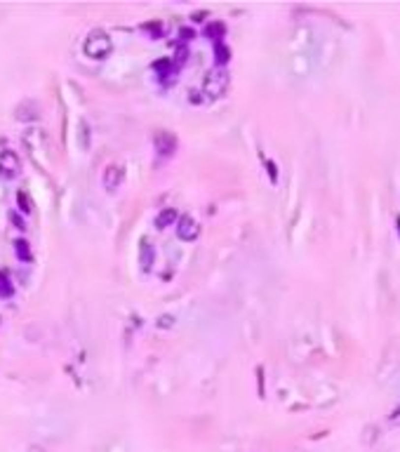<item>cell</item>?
<instances>
[{"mask_svg": "<svg viewBox=\"0 0 400 452\" xmlns=\"http://www.w3.org/2000/svg\"><path fill=\"white\" fill-rule=\"evenodd\" d=\"M10 219H12V224L17 226V228H26V224H24V219H19V215H17V212H12V215H10Z\"/></svg>", "mask_w": 400, "mask_h": 452, "instance_id": "obj_16", "label": "cell"}, {"mask_svg": "<svg viewBox=\"0 0 400 452\" xmlns=\"http://www.w3.org/2000/svg\"><path fill=\"white\" fill-rule=\"evenodd\" d=\"M14 255L22 259V261H31L33 255H31V248H29V240H24V238L14 240Z\"/></svg>", "mask_w": 400, "mask_h": 452, "instance_id": "obj_11", "label": "cell"}, {"mask_svg": "<svg viewBox=\"0 0 400 452\" xmlns=\"http://www.w3.org/2000/svg\"><path fill=\"white\" fill-rule=\"evenodd\" d=\"M389 424H400V408L389 417Z\"/></svg>", "mask_w": 400, "mask_h": 452, "instance_id": "obj_19", "label": "cell"}, {"mask_svg": "<svg viewBox=\"0 0 400 452\" xmlns=\"http://www.w3.org/2000/svg\"><path fill=\"white\" fill-rule=\"evenodd\" d=\"M153 259H155V250H153V245L144 238V240H141V245H139V264H141V269L146 271V273L153 269Z\"/></svg>", "mask_w": 400, "mask_h": 452, "instance_id": "obj_7", "label": "cell"}, {"mask_svg": "<svg viewBox=\"0 0 400 452\" xmlns=\"http://www.w3.org/2000/svg\"><path fill=\"white\" fill-rule=\"evenodd\" d=\"M228 80H231V78H228V71L215 66L212 71H207L205 80H203V95H205L207 99H219L228 90Z\"/></svg>", "mask_w": 400, "mask_h": 452, "instance_id": "obj_2", "label": "cell"}, {"mask_svg": "<svg viewBox=\"0 0 400 452\" xmlns=\"http://www.w3.org/2000/svg\"><path fill=\"white\" fill-rule=\"evenodd\" d=\"M177 219H179V215H177V210L174 207H165L160 215L155 217V228H167V226H172V224H177Z\"/></svg>", "mask_w": 400, "mask_h": 452, "instance_id": "obj_8", "label": "cell"}, {"mask_svg": "<svg viewBox=\"0 0 400 452\" xmlns=\"http://www.w3.org/2000/svg\"><path fill=\"white\" fill-rule=\"evenodd\" d=\"M177 236L184 243H191V240H195L200 236V224L191 215H182L177 219Z\"/></svg>", "mask_w": 400, "mask_h": 452, "instance_id": "obj_3", "label": "cell"}, {"mask_svg": "<svg viewBox=\"0 0 400 452\" xmlns=\"http://www.w3.org/2000/svg\"><path fill=\"white\" fill-rule=\"evenodd\" d=\"M125 179V170H123V165L118 162H111L106 170H104V189L106 191H116L120 184Z\"/></svg>", "mask_w": 400, "mask_h": 452, "instance_id": "obj_6", "label": "cell"}, {"mask_svg": "<svg viewBox=\"0 0 400 452\" xmlns=\"http://www.w3.org/2000/svg\"><path fill=\"white\" fill-rule=\"evenodd\" d=\"M0 174L7 177V179H12V177L19 174V156H17L14 151L7 149V151L0 153Z\"/></svg>", "mask_w": 400, "mask_h": 452, "instance_id": "obj_5", "label": "cell"}, {"mask_svg": "<svg viewBox=\"0 0 400 452\" xmlns=\"http://www.w3.org/2000/svg\"><path fill=\"white\" fill-rule=\"evenodd\" d=\"M113 50V40L106 31L101 29H94V31L87 33L85 45H83V52L90 57V59H106Z\"/></svg>", "mask_w": 400, "mask_h": 452, "instance_id": "obj_1", "label": "cell"}, {"mask_svg": "<svg viewBox=\"0 0 400 452\" xmlns=\"http://www.w3.org/2000/svg\"><path fill=\"white\" fill-rule=\"evenodd\" d=\"M224 33H226V26H224L221 22H210L205 26V35L207 38H212V40H216V43H221Z\"/></svg>", "mask_w": 400, "mask_h": 452, "instance_id": "obj_10", "label": "cell"}, {"mask_svg": "<svg viewBox=\"0 0 400 452\" xmlns=\"http://www.w3.org/2000/svg\"><path fill=\"white\" fill-rule=\"evenodd\" d=\"M153 68H155V71H158L160 75H170L167 71L172 68V62H167V59H162V62H155V64H153Z\"/></svg>", "mask_w": 400, "mask_h": 452, "instance_id": "obj_14", "label": "cell"}, {"mask_svg": "<svg viewBox=\"0 0 400 452\" xmlns=\"http://www.w3.org/2000/svg\"><path fill=\"white\" fill-rule=\"evenodd\" d=\"M188 95H193V97H188V99H193V104H200V97H198V92H188Z\"/></svg>", "mask_w": 400, "mask_h": 452, "instance_id": "obj_21", "label": "cell"}, {"mask_svg": "<svg viewBox=\"0 0 400 452\" xmlns=\"http://www.w3.org/2000/svg\"><path fill=\"white\" fill-rule=\"evenodd\" d=\"M179 35H182V40H193V38H195V33L191 31V29H182V31H179Z\"/></svg>", "mask_w": 400, "mask_h": 452, "instance_id": "obj_17", "label": "cell"}, {"mask_svg": "<svg viewBox=\"0 0 400 452\" xmlns=\"http://www.w3.org/2000/svg\"><path fill=\"white\" fill-rule=\"evenodd\" d=\"M31 452H38V448H31Z\"/></svg>", "mask_w": 400, "mask_h": 452, "instance_id": "obj_22", "label": "cell"}, {"mask_svg": "<svg viewBox=\"0 0 400 452\" xmlns=\"http://www.w3.org/2000/svg\"><path fill=\"white\" fill-rule=\"evenodd\" d=\"M12 294H14V285L10 283L7 273L0 271V297H2V299H10Z\"/></svg>", "mask_w": 400, "mask_h": 452, "instance_id": "obj_12", "label": "cell"}, {"mask_svg": "<svg viewBox=\"0 0 400 452\" xmlns=\"http://www.w3.org/2000/svg\"><path fill=\"white\" fill-rule=\"evenodd\" d=\"M153 146H155V151L160 156H172L174 151H177V137H174L172 132H167V129H158L153 134Z\"/></svg>", "mask_w": 400, "mask_h": 452, "instance_id": "obj_4", "label": "cell"}, {"mask_svg": "<svg viewBox=\"0 0 400 452\" xmlns=\"http://www.w3.org/2000/svg\"><path fill=\"white\" fill-rule=\"evenodd\" d=\"M186 62V50L184 47H179V52H177V66H182Z\"/></svg>", "mask_w": 400, "mask_h": 452, "instance_id": "obj_18", "label": "cell"}, {"mask_svg": "<svg viewBox=\"0 0 400 452\" xmlns=\"http://www.w3.org/2000/svg\"><path fill=\"white\" fill-rule=\"evenodd\" d=\"M215 62L219 68H224V64L231 62V47L226 43H215Z\"/></svg>", "mask_w": 400, "mask_h": 452, "instance_id": "obj_9", "label": "cell"}, {"mask_svg": "<svg viewBox=\"0 0 400 452\" xmlns=\"http://www.w3.org/2000/svg\"><path fill=\"white\" fill-rule=\"evenodd\" d=\"M269 172H271V179L276 182V179H278V172H276V165H273V162H269Z\"/></svg>", "mask_w": 400, "mask_h": 452, "instance_id": "obj_20", "label": "cell"}, {"mask_svg": "<svg viewBox=\"0 0 400 452\" xmlns=\"http://www.w3.org/2000/svg\"><path fill=\"white\" fill-rule=\"evenodd\" d=\"M174 325V318L172 316H160V321H158V327H170Z\"/></svg>", "mask_w": 400, "mask_h": 452, "instance_id": "obj_15", "label": "cell"}, {"mask_svg": "<svg viewBox=\"0 0 400 452\" xmlns=\"http://www.w3.org/2000/svg\"><path fill=\"white\" fill-rule=\"evenodd\" d=\"M17 205H19V210H22L24 215H31L33 212V203H31V198H29L26 191H19V194H17Z\"/></svg>", "mask_w": 400, "mask_h": 452, "instance_id": "obj_13", "label": "cell"}]
</instances>
